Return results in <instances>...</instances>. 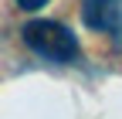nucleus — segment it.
I'll return each mask as SVG.
<instances>
[{"label": "nucleus", "instance_id": "nucleus-1", "mask_svg": "<svg viewBox=\"0 0 122 119\" xmlns=\"http://www.w3.org/2000/svg\"><path fill=\"white\" fill-rule=\"evenodd\" d=\"M20 41L30 54L44 58L51 65H71L81 54V41L68 24L51 21V17H34L20 27Z\"/></svg>", "mask_w": 122, "mask_h": 119}, {"label": "nucleus", "instance_id": "nucleus-2", "mask_svg": "<svg viewBox=\"0 0 122 119\" xmlns=\"http://www.w3.org/2000/svg\"><path fill=\"white\" fill-rule=\"evenodd\" d=\"M88 31L122 41V0H78Z\"/></svg>", "mask_w": 122, "mask_h": 119}, {"label": "nucleus", "instance_id": "nucleus-3", "mask_svg": "<svg viewBox=\"0 0 122 119\" xmlns=\"http://www.w3.org/2000/svg\"><path fill=\"white\" fill-rule=\"evenodd\" d=\"M20 10H27V14H34V10H41V7H48L51 0H14Z\"/></svg>", "mask_w": 122, "mask_h": 119}]
</instances>
